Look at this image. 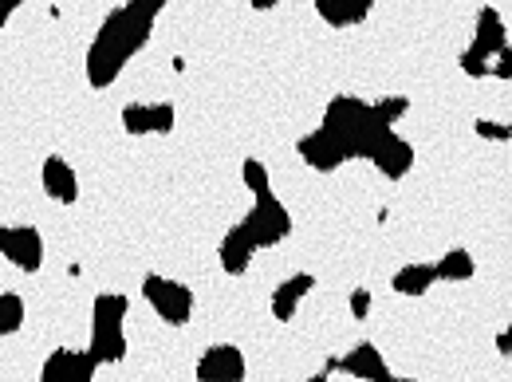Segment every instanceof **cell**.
<instances>
[{"mask_svg": "<svg viewBox=\"0 0 512 382\" xmlns=\"http://www.w3.org/2000/svg\"><path fill=\"white\" fill-rule=\"evenodd\" d=\"M509 44V32H505V20H501V12L497 8H481L477 12V32H473V44L461 52V71L465 75H473V79H481V75H489V64L485 60H493L501 48Z\"/></svg>", "mask_w": 512, "mask_h": 382, "instance_id": "cell-1", "label": "cell"}, {"mask_svg": "<svg viewBox=\"0 0 512 382\" xmlns=\"http://www.w3.org/2000/svg\"><path fill=\"white\" fill-rule=\"evenodd\" d=\"M150 28H154V20H146L142 12H134L130 4H119L115 12H107V20L99 24V36L95 40H103V44H111L115 52H123V56H138L146 44H150Z\"/></svg>", "mask_w": 512, "mask_h": 382, "instance_id": "cell-2", "label": "cell"}, {"mask_svg": "<svg viewBox=\"0 0 512 382\" xmlns=\"http://www.w3.org/2000/svg\"><path fill=\"white\" fill-rule=\"evenodd\" d=\"M142 296L158 312V319L170 323V327H186L193 319V292L186 284H178V280H166V276L150 272L142 280Z\"/></svg>", "mask_w": 512, "mask_h": 382, "instance_id": "cell-3", "label": "cell"}, {"mask_svg": "<svg viewBox=\"0 0 512 382\" xmlns=\"http://www.w3.org/2000/svg\"><path fill=\"white\" fill-rule=\"evenodd\" d=\"M249 229V237L256 241V249H272L292 233V213L284 209V201H276L272 193H260L256 205L249 209V217L241 221Z\"/></svg>", "mask_w": 512, "mask_h": 382, "instance_id": "cell-4", "label": "cell"}, {"mask_svg": "<svg viewBox=\"0 0 512 382\" xmlns=\"http://www.w3.org/2000/svg\"><path fill=\"white\" fill-rule=\"evenodd\" d=\"M371 123H375V119H371V103H363L359 95H335V99L327 103V111H323V130H331V134L343 138L347 146L355 142V134H363Z\"/></svg>", "mask_w": 512, "mask_h": 382, "instance_id": "cell-5", "label": "cell"}, {"mask_svg": "<svg viewBox=\"0 0 512 382\" xmlns=\"http://www.w3.org/2000/svg\"><path fill=\"white\" fill-rule=\"evenodd\" d=\"M0 253L8 264H16L20 272H40L44 264V237L32 225H8L0 229Z\"/></svg>", "mask_w": 512, "mask_h": 382, "instance_id": "cell-6", "label": "cell"}, {"mask_svg": "<svg viewBox=\"0 0 512 382\" xmlns=\"http://www.w3.org/2000/svg\"><path fill=\"white\" fill-rule=\"evenodd\" d=\"M296 154L304 158V166H312V170H320V174H331V170H339V166L351 158V146H347L343 138H335L331 130L320 127L296 142Z\"/></svg>", "mask_w": 512, "mask_h": 382, "instance_id": "cell-7", "label": "cell"}, {"mask_svg": "<svg viewBox=\"0 0 512 382\" xmlns=\"http://www.w3.org/2000/svg\"><path fill=\"white\" fill-rule=\"evenodd\" d=\"M367 162H375L383 178L398 182V178H406V174H410V166H414V146H410L406 138H398L394 130H386L383 138L371 146Z\"/></svg>", "mask_w": 512, "mask_h": 382, "instance_id": "cell-8", "label": "cell"}, {"mask_svg": "<svg viewBox=\"0 0 512 382\" xmlns=\"http://www.w3.org/2000/svg\"><path fill=\"white\" fill-rule=\"evenodd\" d=\"M95 367H99V359L91 355V351H52L48 359H44V371H40V382H91L95 375Z\"/></svg>", "mask_w": 512, "mask_h": 382, "instance_id": "cell-9", "label": "cell"}, {"mask_svg": "<svg viewBox=\"0 0 512 382\" xmlns=\"http://www.w3.org/2000/svg\"><path fill=\"white\" fill-rule=\"evenodd\" d=\"M197 379L201 382H241L245 379V355L233 343H217L197 359Z\"/></svg>", "mask_w": 512, "mask_h": 382, "instance_id": "cell-10", "label": "cell"}, {"mask_svg": "<svg viewBox=\"0 0 512 382\" xmlns=\"http://www.w3.org/2000/svg\"><path fill=\"white\" fill-rule=\"evenodd\" d=\"M174 123H178L174 103H130V107H123L127 134H170Z\"/></svg>", "mask_w": 512, "mask_h": 382, "instance_id": "cell-11", "label": "cell"}, {"mask_svg": "<svg viewBox=\"0 0 512 382\" xmlns=\"http://www.w3.org/2000/svg\"><path fill=\"white\" fill-rule=\"evenodd\" d=\"M335 371H343V375H351V379H367V382H394L390 375V367H386V359L379 355V347L375 343H359V347H351L343 359H335L331 363Z\"/></svg>", "mask_w": 512, "mask_h": 382, "instance_id": "cell-12", "label": "cell"}, {"mask_svg": "<svg viewBox=\"0 0 512 382\" xmlns=\"http://www.w3.org/2000/svg\"><path fill=\"white\" fill-rule=\"evenodd\" d=\"M217 256H221V268H225L229 276H245L256 256V241L249 237V229H245V225H233V229L225 233Z\"/></svg>", "mask_w": 512, "mask_h": 382, "instance_id": "cell-13", "label": "cell"}, {"mask_svg": "<svg viewBox=\"0 0 512 382\" xmlns=\"http://www.w3.org/2000/svg\"><path fill=\"white\" fill-rule=\"evenodd\" d=\"M123 67H127V56L115 52L111 44L95 40V44L87 48V83H91V87H111V83L123 75Z\"/></svg>", "mask_w": 512, "mask_h": 382, "instance_id": "cell-14", "label": "cell"}, {"mask_svg": "<svg viewBox=\"0 0 512 382\" xmlns=\"http://www.w3.org/2000/svg\"><path fill=\"white\" fill-rule=\"evenodd\" d=\"M40 182H44V193L52 201H60V205H75L79 201V178H75V170L67 166L64 158H44Z\"/></svg>", "mask_w": 512, "mask_h": 382, "instance_id": "cell-15", "label": "cell"}, {"mask_svg": "<svg viewBox=\"0 0 512 382\" xmlns=\"http://www.w3.org/2000/svg\"><path fill=\"white\" fill-rule=\"evenodd\" d=\"M312 288H316V276H312V272H296V276H288V280L272 292V319L288 323V319L296 316L300 300H304Z\"/></svg>", "mask_w": 512, "mask_h": 382, "instance_id": "cell-16", "label": "cell"}, {"mask_svg": "<svg viewBox=\"0 0 512 382\" xmlns=\"http://www.w3.org/2000/svg\"><path fill=\"white\" fill-rule=\"evenodd\" d=\"M375 0H316V12H320L323 24L331 28H351V24H363L371 16Z\"/></svg>", "mask_w": 512, "mask_h": 382, "instance_id": "cell-17", "label": "cell"}, {"mask_svg": "<svg viewBox=\"0 0 512 382\" xmlns=\"http://www.w3.org/2000/svg\"><path fill=\"white\" fill-rule=\"evenodd\" d=\"M434 284H438V268H434V264H406V268H398L394 280H390V288H394L398 296H426Z\"/></svg>", "mask_w": 512, "mask_h": 382, "instance_id": "cell-18", "label": "cell"}, {"mask_svg": "<svg viewBox=\"0 0 512 382\" xmlns=\"http://www.w3.org/2000/svg\"><path fill=\"white\" fill-rule=\"evenodd\" d=\"M91 355L103 363H123L127 359V331L123 327H91Z\"/></svg>", "mask_w": 512, "mask_h": 382, "instance_id": "cell-19", "label": "cell"}, {"mask_svg": "<svg viewBox=\"0 0 512 382\" xmlns=\"http://www.w3.org/2000/svg\"><path fill=\"white\" fill-rule=\"evenodd\" d=\"M130 316V300L127 296H115V292H103L95 296V308H91V327H123Z\"/></svg>", "mask_w": 512, "mask_h": 382, "instance_id": "cell-20", "label": "cell"}, {"mask_svg": "<svg viewBox=\"0 0 512 382\" xmlns=\"http://www.w3.org/2000/svg\"><path fill=\"white\" fill-rule=\"evenodd\" d=\"M434 268H438V280H473V272H477L473 256L465 253V249H449Z\"/></svg>", "mask_w": 512, "mask_h": 382, "instance_id": "cell-21", "label": "cell"}, {"mask_svg": "<svg viewBox=\"0 0 512 382\" xmlns=\"http://www.w3.org/2000/svg\"><path fill=\"white\" fill-rule=\"evenodd\" d=\"M24 327V300L16 292H0V335H16Z\"/></svg>", "mask_w": 512, "mask_h": 382, "instance_id": "cell-22", "label": "cell"}, {"mask_svg": "<svg viewBox=\"0 0 512 382\" xmlns=\"http://www.w3.org/2000/svg\"><path fill=\"white\" fill-rule=\"evenodd\" d=\"M406 111H410V99H406V95H386L379 103H371V119H375L379 127H394Z\"/></svg>", "mask_w": 512, "mask_h": 382, "instance_id": "cell-23", "label": "cell"}, {"mask_svg": "<svg viewBox=\"0 0 512 382\" xmlns=\"http://www.w3.org/2000/svg\"><path fill=\"white\" fill-rule=\"evenodd\" d=\"M241 178H245V186L253 190V197H260V193H272V178H268V166H264L260 158H245V166H241Z\"/></svg>", "mask_w": 512, "mask_h": 382, "instance_id": "cell-24", "label": "cell"}, {"mask_svg": "<svg viewBox=\"0 0 512 382\" xmlns=\"http://www.w3.org/2000/svg\"><path fill=\"white\" fill-rule=\"evenodd\" d=\"M473 130H477L481 138H489V142H509L512 138V130L505 127V123H489V119H477Z\"/></svg>", "mask_w": 512, "mask_h": 382, "instance_id": "cell-25", "label": "cell"}, {"mask_svg": "<svg viewBox=\"0 0 512 382\" xmlns=\"http://www.w3.org/2000/svg\"><path fill=\"white\" fill-rule=\"evenodd\" d=\"M489 75H497V79H505V83L512 79V48H509V44H505V48L493 56V67H489Z\"/></svg>", "mask_w": 512, "mask_h": 382, "instance_id": "cell-26", "label": "cell"}, {"mask_svg": "<svg viewBox=\"0 0 512 382\" xmlns=\"http://www.w3.org/2000/svg\"><path fill=\"white\" fill-rule=\"evenodd\" d=\"M351 316L355 319L371 316V292H367V288H355V292H351Z\"/></svg>", "mask_w": 512, "mask_h": 382, "instance_id": "cell-27", "label": "cell"}, {"mask_svg": "<svg viewBox=\"0 0 512 382\" xmlns=\"http://www.w3.org/2000/svg\"><path fill=\"white\" fill-rule=\"evenodd\" d=\"M134 12H142L146 20H158V12L166 8V0H127Z\"/></svg>", "mask_w": 512, "mask_h": 382, "instance_id": "cell-28", "label": "cell"}, {"mask_svg": "<svg viewBox=\"0 0 512 382\" xmlns=\"http://www.w3.org/2000/svg\"><path fill=\"white\" fill-rule=\"evenodd\" d=\"M20 4H24V0H0V28H4L8 20H12V12H16Z\"/></svg>", "mask_w": 512, "mask_h": 382, "instance_id": "cell-29", "label": "cell"}, {"mask_svg": "<svg viewBox=\"0 0 512 382\" xmlns=\"http://www.w3.org/2000/svg\"><path fill=\"white\" fill-rule=\"evenodd\" d=\"M497 351H501V355H512V331H509V327L497 335Z\"/></svg>", "mask_w": 512, "mask_h": 382, "instance_id": "cell-30", "label": "cell"}, {"mask_svg": "<svg viewBox=\"0 0 512 382\" xmlns=\"http://www.w3.org/2000/svg\"><path fill=\"white\" fill-rule=\"evenodd\" d=\"M249 4H253L256 12H268V8H272V4H280V0H249Z\"/></svg>", "mask_w": 512, "mask_h": 382, "instance_id": "cell-31", "label": "cell"}]
</instances>
